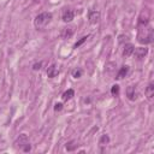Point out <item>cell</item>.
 Segmentation results:
<instances>
[{
	"label": "cell",
	"mask_w": 154,
	"mask_h": 154,
	"mask_svg": "<svg viewBox=\"0 0 154 154\" xmlns=\"http://www.w3.org/2000/svg\"><path fill=\"white\" fill-rule=\"evenodd\" d=\"M137 41L142 45H148L153 42V28L150 25H141L137 34Z\"/></svg>",
	"instance_id": "6da1fadb"
},
{
	"label": "cell",
	"mask_w": 154,
	"mask_h": 154,
	"mask_svg": "<svg viewBox=\"0 0 154 154\" xmlns=\"http://www.w3.org/2000/svg\"><path fill=\"white\" fill-rule=\"evenodd\" d=\"M52 17H53L52 13H49V12H42L38 16H36V18L34 20V24H35V26L37 29H43L52 20Z\"/></svg>",
	"instance_id": "7a4b0ae2"
},
{
	"label": "cell",
	"mask_w": 154,
	"mask_h": 154,
	"mask_svg": "<svg viewBox=\"0 0 154 154\" xmlns=\"http://www.w3.org/2000/svg\"><path fill=\"white\" fill-rule=\"evenodd\" d=\"M14 144L17 148L22 149L23 152H30L31 149V146H30V142H29V138L25 134H22L17 137V140L14 141Z\"/></svg>",
	"instance_id": "3957f363"
},
{
	"label": "cell",
	"mask_w": 154,
	"mask_h": 154,
	"mask_svg": "<svg viewBox=\"0 0 154 154\" xmlns=\"http://www.w3.org/2000/svg\"><path fill=\"white\" fill-rule=\"evenodd\" d=\"M88 19H89V22L91 23V24H96L97 22H99V19H100V12L99 11H89V13H88Z\"/></svg>",
	"instance_id": "277c9868"
},
{
	"label": "cell",
	"mask_w": 154,
	"mask_h": 154,
	"mask_svg": "<svg viewBox=\"0 0 154 154\" xmlns=\"http://www.w3.org/2000/svg\"><path fill=\"white\" fill-rule=\"evenodd\" d=\"M73 17H75V12L72 10H70V8L64 10V12H63V20L64 22H66V23L71 22L73 19Z\"/></svg>",
	"instance_id": "5b68a950"
},
{
	"label": "cell",
	"mask_w": 154,
	"mask_h": 154,
	"mask_svg": "<svg viewBox=\"0 0 154 154\" xmlns=\"http://www.w3.org/2000/svg\"><path fill=\"white\" fill-rule=\"evenodd\" d=\"M126 96L131 101H134V100L137 99V91H136V88L134 85H130V87L126 88Z\"/></svg>",
	"instance_id": "8992f818"
},
{
	"label": "cell",
	"mask_w": 154,
	"mask_h": 154,
	"mask_svg": "<svg viewBox=\"0 0 154 154\" xmlns=\"http://www.w3.org/2000/svg\"><path fill=\"white\" fill-rule=\"evenodd\" d=\"M147 53H148V49H147V48L140 47V48L134 49V53H132V54H135V58H137V59H142V58H144V57L147 55Z\"/></svg>",
	"instance_id": "52a82bcc"
},
{
	"label": "cell",
	"mask_w": 154,
	"mask_h": 154,
	"mask_svg": "<svg viewBox=\"0 0 154 154\" xmlns=\"http://www.w3.org/2000/svg\"><path fill=\"white\" fill-rule=\"evenodd\" d=\"M58 73H59V69L57 67L55 64H52V65L47 69V76H48L49 78H54L55 76H58Z\"/></svg>",
	"instance_id": "ba28073f"
},
{
	"label": "cell",
	"mask_w": 154,
	"mask_h": 154,
	"mask_svg": "<svg viewBox=\"0 0 154 154\" xmlns=\"http://www.w3.org/2000/svg\"><path fill=\"white\" fill-rule=\"evenodd\" d=\"M134 49H135V47H134V45H131V43H126L125 46H124V49H123V55L124 57H131L132 55V53H134Z\"/></svg>",
	"instance_id": "9c48e42d"
},
{
	"label": "cell",
	"mask_w": 154,
	"mask_h": 154,
	"mask_svg": "<svg viewBox=\"0 0 154 154\" xmlns=\"http://www.w3.org/2000/svg\"><path fill=\"white\" fill-rule=\"evenodd\" d=\"M146 96H147V99L149 101L153 100V97H154V84L153 83H149L147 85V88H146Z\"/></svg>",
	"instance_id": "30bf717a"
},
{
	"label": "cell",
	"mask_w": 154,
	"mask_h": 154,
	"mask_svg": "<svg viewBox=\"0 0 154 154\" xmlns=\"http://www.w3.org/2000/svg\"><path fill=\"white\" fill-rule=\"evenodd\" d=\"M128 72H129V66L128 65H124V66H122L120 67V70H119V72H118V75H117V79H122V78H124L126 75H128Z\"/></svg>",
	"instance_id": "8fae6325"
},
{
	"label": "cell",
	"mask_w": 154,
	"mask_h": 154,
	"mask_svg": "<svg viewBox=\"0 0 154 154\" xmlns=\"http://www.w3.org/2000/svg\"><path fill=\"white\" fill-rule=\"evenodd\" d=\"M72 34H73L72 28H65L61 32V36H63V38H69V37L72 36Z\"/></svg>",
	"instance_id": "7c38bea8"
},
{
	"label": "cell",
	"mask_w": 154,
	"mask_h": 154,
	"mask_svg": "<svg viewBox=\"0 0 154 154\" xmlns=\"http://www.w3.org/2000/svg\"><path fill=\"white\" fill-rule=\"evenodd\" d=\"M73 95H75V91H73L72 89H69V90H66V91L63 94V96H61V97H63V100H64V101H66V100H70Z\"/></svg>",
	"instance_id": "4fadbf2b"
},
{
	"label": "cell",
	"mask_w": 154,
	"mask_h": 154,
	"mask_svg": "<svg viewBox=\"0 0 154 154\" xmlns=\"http://www.w3.org/2000/svg\"><path fill=\"white\" fill-rule=\"evenodd\" d=\"M77 146H78V144H76V141H70V142L66 143V149H67L69 152H72V150H75V149L77 148Z\"/></svg>",
	"instance_id": "5bb4252c"
},
{
	"label": "cell",
	"mask_w": 154,
	"mask_h": 154,
	"mask_svg": "<svg viewBox=\"0 0 154 154\" xmlns=\"http://www.w3.org/2000/svg\"><path fill=\"white\" fill-rule=\"evenodd\" d=\"M108 142H109V137H108V135H102L101 138H100V141H99L100 144H107Z\"/></svg>",
	"instance_id": "9a60e30c"
},
{
	"label": "cell",
	"mask_w": 154,
	"mask_h": 154,
	"mask_svg": "<svg viewBox=\"0 0 154 154\" xmlns=\"http://www.w3.org/2000/svg\"><path fill=\"white\" fill-rule=\"evenodd\" d=\"M111 93H112V95H114V96H117V95L119 94V85H118V84H114V85H112V89H111Z\"/></svg>",
	"instance_id": "2e32d148"
},
{
	"label": "cell",
	"mask_w": 154,
	"mask_h": 154,
	"mask_svg": "<svg viewBox=\"0 0 154 154\" xmlns=\"http://www.w3.org/2000/svg\"><path fill=\"white\" fill-rule=\"evenodd\" d=\"M72 76H73L75 78H79V77L82 76V70H81V69L73 70V71H72Z\"/></svg>",
	"instance_id": "e0dca14e"
},
{
	"label": "cell",
	"mask_w": 154,
	"mask_h": 154,
	"mask_svg": "<svg viewBox=\"0 0 154 154\" xmlns=\"http://www.w3.org/2000/svg\"><path fill=\"white\" fill-rule=\"evenodd\" d=\"M87 38H88V37H87V36H84V37H82V38H81L79 41H77V42L75 43V48H77V47H79V46H81L82 43H84V42L87 41Z\"/></svg>",
	"instance_id": "ac0fdd59"
},
{
	"label": "cell",
	"mask_w": 154,
	"mask_h": 154,
	"mask_svg": "<svg viewBox=\"0 0 154 154\" xmlns=\"http://www.w3.org/2000/svg\"><path fill=\"white\" fill-rule=\"evenodd\" d=\"M54 109L55 111H61L63 109V103H55V106H54Z\"/></svg>",
	"instance_id": "d6986e66"
},
{
	"label": "cell",
	"mask_w": 154,
	"mask_h": 154,
	"mask_svg": "<svg viewBox=\"0 0 154 154\" xmlns=\"http://www.w3.org/2000/svg\"><path fill=\"white\" fill-rule=\"evenodd\" d=\"M40 69H41V63L34 65V70H40Z\"/></svg>",
	"instance_id": "ffe728a7"
}]
</instances>
